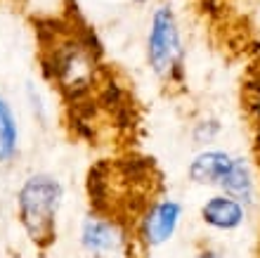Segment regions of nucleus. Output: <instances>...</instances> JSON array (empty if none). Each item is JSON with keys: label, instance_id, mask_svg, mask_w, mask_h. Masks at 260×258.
Wrapping results in <instances>:
<instances>
[{"label": "nucleus", "instance_id": "obj_4", "mask_svg": "<svg viewBox=\"0 0 260 258\" xmlns=\"http://www.w3.org/2000/svg\"><path fill=\"white\" fill-rule=\"evenodd\" d=\"M147 64L166 95H178L187 85V50L178 17L171 5H158L147 31Z\"/></svg>", "mask_w": 260, "mask_h": 258}, {"label": "nucleus", "instance_id": "obj_5", "mask_svg": "<svg viewBox=\"0 0 260 258\" xmlns=\"http://www.w3.org/2000/svg\"><path fill=\"white\" fill-rule=\"evenodd\" d=\"M182 216H185L182 202L171 197L168 192H166L164 197H158L142 220L140 237H142L144 249L151 253L154 249H158V246L168 244V242L175 237V232H178L180 223H182Z\"/></svg>", "mask_w": 260, "mask_h": 258}, {"label": "nucleus", "instance_id": "obj_8", "mask_svg": "<svg viewBox=\"0 0 260 258\" xmlns=\"http://www.w3.org/2000/svg\"><path fill=\"white\" fill-rule=\"evenodd\" d=\"M246 116L251 121V128L255 130V135L260 140V69L255 71V76H251L244 85V104Z\"/></svg>", "mask_w": 260, "mask_h": 258}, {"label": "nucleus", "instance_id": "obj_10", "mask_svg": "<svg viewBox=\"0 0 260 258\" xmlns=\"http://www.w3.org/2000/svg\"><path fill=\"white\" fill-rule=\"evenodd\" d=\"M192 258H227V256H225V251L218 249L215 244H204L201 249H197V253H194Z\"/></svg>", "mask_w": 260, "mask_h": 258}, {"label": "nucleus", "instance_id": "obj_2", "mask_svg": "<svg viewBox=\"0 0 260 258\" xmlns=\"http://www.w3.org/2000/svg\"><path fill=\"white\" fill-rule=\"evenodd\" d=\"M62 204L64 185L52 173H34L17 190V223L41 258H48L57 244Z\"/></svg>", "mask_w": 260, "mask_h": 258}, {"label": "nucleus", "instance_id": "obj_11", "mask_svg": "<svg viewBox=\"0 0 260 258\" xmlns=\"http://www.w3.org/2000/svg\"><path fill=\"white\" fill-rule=\"evenodd\" d=\"M3 3H10V5H26L28 0H3Z\"/></svg>", "mask_w": 260, "mask_h": 258}, {"label": "nucleus", "instance_id": "obj_6", "mask_svg": "<svg viewBox=\"0 0 260 258\" xmlns=\"http://www.w3.org/2000/svg\"><path fill=\"white\" fill-rule=\"evenodd\" d=\"M248 218V206H244L239 199L222 194V192H213L199 204V220L204 223L211 232L218 235H232L241 230Z\"/></svg>", "mask_w": 260, "mask_h": 258}, {"label": "nucleus", "instance_id": "obj_1", "mask_svg": "<svg viewBox=\"0 0 260 258\" xmlns=\"http://www.w3.org/2000/svg\"><path fill=\"white\" fill-rule=\"evenodd\" d=\"M28 26L36 67L55 97L64 135L109 154L135 150L142 137V102L133 81L107 57L76 0L31 12Z\"/></svg>", "mask_w": 260, "mask_h": 258}, {"label": "nucleus", "instance_id": "obj_12", "mask_svg": "<svg viewBox=\"0 0 260 258\" xmlns=\"http://www.w3.org/2000/svg\"><path fill=\"white\" fill-rule=\"evenodd\" d=\"M135 3H147V0H135Z\"/></svg>", "mask_w": 260, "mask_h": 258}, {"label": "nucleus", "instance_id": "obj_7", "mask_svg": "<svg viewBox=\"0 0 260 258\" xmlns=\"http://www.w3.org/2000/svg\"><path fill=\"white\" fill-rule=\"evenodd\" d=\"M19 154V126L12 104L0 93V166H10Z\"/></svg>", "mask_w": 260, "mask_h": 258}, {"label": "nucleus", "instance_id": "obj_9", "mask_svg": "<svg viewBox=\"0 0 260 258\" xmlns=\"http://www.w3.org/2000/svg\"><path fill=\"white\" fill-rule=\"evenodd\" d=\"M220 135H222V123L215 116H206V119L194 123L192 137H194V145H199L201 150L204 147H215Z\"/></svg>", "mask_w": 260, "mask_h": 258}, {"label": "nucleus", "instance_id": "obj_3", "mask_svg": "<svg viewBox=\"0 0 260 258\" xmlns=\"http://www.w3.org/2000/svg\"><path fill=\"white\" fill-rule=\"evenodd\" d=\"M187 178L197 187L222 192L239 199L244 206L258 204V180L246 156L234 154L222 147H204L192 156L187 166Z\"/></svg>", "mask_w": 260, "mask_h": 258}]
</instances>
